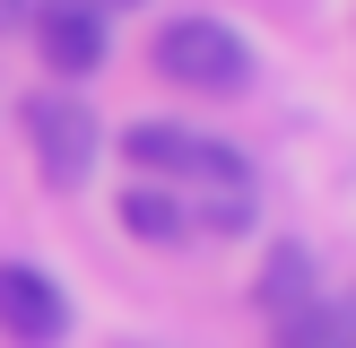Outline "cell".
<instances>
[{"label": "cell", "mask_w": 356, "mask_h": 348, "mask_svg": "<svg viewBox=\"0 0 356 348\" xmlns=\"http://www.w3.org/2000/svg\"><path fill=\"white\" fill-rule=\"evenodd\" d=\"M278 348H356V313L330 305V296H313V305H296L278 322Z\"/></svg>", "instance_id": "obj_8"}, {"label": "cell", "mask_w": 356, "mask_h": 348, "mask_svg": "<svg viewBox=\"0 0 356 348\" xmlns=\"http://www.w3.org/2000/svg\"><path fill=\"white\" fill-rule=\"evenodd\" d=\"M17 113H26V139H35V166H44V183L79 191V183H87V166H96V113H87L79 96H61V87L26 96Z\"/></svg>", "instance_id": "obj_3"}, {"label": "cell", "mask_w": 356, "mask_h": 348, "mask_svg": "<svg viewBox=\"0 0 356 348\" xmlns=\"http://www.w3.org/2000/svg\"><path fill=\"white\" fill-rule=\"evenodd\" d=\"M122 226H131L139 244H191V218H183V200H174L165 183H131L122 191Z\"/></svg>", "instance_id": "obj_7"}, {"label": "cell", "mask_w": 356, "mask_h": 348, "mask_svg": "<svg viewBox=\"0 0 356 348\" xmlns=\"http://www.w3.org/2000/svg\"><path fill=\"white\" fill-rule=\"evenodd\" d=\"M252 296H261V313H270V322H287L296 305H313V296H322V270H313V253H305V244H278V253L261 261Z\"/></svg>", "instance_id": "obj_6"}, {"label": "cell", "mask_w": 356, "mask_h": 348, "mask_svg": "<svg viewBox=\"0 0 356 348\" xmlns=\"http://www.w3.org/2000/svg\"><path fill=\"white\" fill-rule=\"evenodd\" d=\"M70 322L61 287H52L44 270H26V261H0V331H9L17 348H52Z\"/></svg>", "instance_id": "obj_4"}, {"label": "cell", "mask_w": 356, "mask_h": 348, "mask_svg": "<svg viewBox=\"0 0 356 348\" xmlns=\"http://www.w3.org/2000/svg\"><path fill=\"white\" fill-rule=\"evenodd\" d=\"M148 52H156V79L191 87V96H235L252 79V44L226 17H165Z\"/></svg>", "instance_id": "obj_2"}, {"label": "cell", "mask_w": 356, "mask_h": 348, "mask_svg": "<svg viewBox=\"0 0 356 348\" xmlns=\"http://www.w3.org/2000/svg\"><path fill=\"white\" fill-rule=\"evenodd\" d=\"M122 157H131L139 183H165L174 200H183L191 235H243V226H252L261 183H252V166H243L226 139H200V131H183V122H131V131H122Z\"/></svg>", "instance_id": "obj_1"}, {"label": "cell", "mask_w": 356, "mask_h": 348, "mask_svg": "<svg viewBox=\"0 0 356 348\" xmlns=\"http://www.w3.org/2000/svg\"><path fill=\"white\" fill-rule=\"evenodd\" d=\"M87 9H148V0H87Z\"/></svg>", "instance_id": "obj_9"}, {"label": "cell", "mask_w": 356, "mask_h": 348, "mask_svg": "<svg viewBox=\"0 0 356 348\" xmlns=\"http://www.w3.org/2000/svg\"><path fill=\"white\" fill-rule=\"evenodd\" d=\"M35 52H44L61 79L104 70V9H87V0H44V9H35Z\"/></svg>", "instance_id": "obj_5"}]
</instances>
